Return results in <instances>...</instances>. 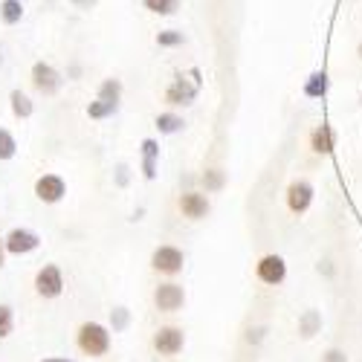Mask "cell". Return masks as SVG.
<instances>
[{"mask_svg": "<svg viewBox=\"0 0 362 362\" xmlns=\"http://www.w3.org/2000/svg\"><path fill=\"white\" fill-rule=\"evenodd\" d=\"M78 348H81L87 356H102V354H107V348H110L107 327L99 325V322H84V325L78 327Z\"/></svg>", "mask_w": 362, "mask_h": 362, "instance_id": "6da1fadb", "label": "cell"}, {"mask_svg": "<svg viewBox=\"0 0 362 362\" xmlns=\"http://www.w3.org/2000/svg\"><path fill=\"white\" fill-rule=\"evenodd\" d=\"M255 276H258V281L267 284V287H279V284H284V279H287V261H284L281 255H276V252H269V255L258 258Z\"/></svg>", "mask_w": 362, "mask_h": 362, "instance_id": "7a4b0ae2", "label": "cell"}, {"mask_svg": "<svg viewBox=\"0 0 362 362\" xmlns=\"http://www.w3.org/2000/svg\"><path fill=\"white\" fill-rule=\"evenodd\" d=\"M313 197H316V189L310 180H293V183L287 186V209L293 215H305L310 212V206H313Z\"/></svg>", "mask_w": 362, "mask_h": 362, "instance_id": "3957f363", "label": "cell"}, {"mask_svg": "<svg viewBox=\"0 0 362 362\" xmlns=\"http://www.w3.org/2000/svg\"><path fill=\"white\" fill-rule=\"evenodd\" d=\"M35 290L38 296L44 298H58L64 290V276H62V269H58L55 264H47L38 269V276H35Z\"/></svg>", "mask_w": 362, "mask_h": 362, "instance_id": "277c9868", "label": "cell"}, {"mask_svg": "<svg viewBox=\"0 0 362 362\" xmlns=\"http://www.w3.org/2000/svg\"><path fill=\"white\" fill-rule=\"evenodd\" d=\"M183 261H186V255L177 247H157L154 255H151V267L160 269L165 276H177L180 269H183Z\"/></svg>", "mask_w": 362, "mask_h": 362, "instance_id": "5b68a950", "label": "cell"}, {"mask_svg": "<svg viewBox=\"0 0 362 362\" xmlns=\"http://www.w3.org/2000/svg\"><path fill=\"white\" fill-rule=\"evenodd\" d=\"M154 305H157L163 313H174V310H180V308L186 305V293H183V287L174 284V281L160 284V287L154 290Z\"/></svg>", "mask_w": 362, "mask_h": 362, "instance_id": "8992f818", "label": "cell"}, {"mask_svg": "<svg viewBox=\"0 0 362 362\" xmlns=\"http://www.w3.org/2000/svg\"><path fill=\"white\" fill-rule=\"evenodd\" d=\"M33 84H35L38 93L52 96V93H58V87H62V76H58L55 67H49L47 62H35L33 64Z\"/></svg>", "mask_w": 362, "mask_h": 362, "instance_id": "52a82bcc", "label": "cell"}, {"mask_svg": "<svg viewBox=\"0 0 362 362\" xmlns=\"http://www.w3.org/2000/svg\"><path fill=\"white\" fill-rule=\"evenodd\" d=\"M310 151L316 157H330V154H334V151H337V131H334V125L322 122V125H316L310 131Z\"/></svg>", "mask_w": 362, "mask_h": 362, "instance_id": "ba28073f", "label": "cell"}, {"mask_svg": "<svg viewBox=\"0 0 362 362\" xmlns=\"http://www.w3.org/2000/svg\"><path fill=\"white\" fill-rule=\"evenodd\" d=\"M183 345H186V334L180 327H160L157 334H154V348L160 351V354H165V356H174V354H180L183 351Z\"/></svg>", "mask_w": 362, "mask_h": 362, "instance_id": "9c48e42d", "label": "cell"}, {"mask_svg": "<svg viewBox=\"0 0 362 362\" xmlns=\"http://www.w3.org/2000/svg\"><path fill=\"white\" fill-rule=\"evenodd\" d=\"M38 244H41V238L33 229H12L6 235V252H12V255H26V252L38 250Z\"/></svg>", "mask_w": 362, "mask_h": 362, "instance_id": "30bf717a", "label": "cell"}, {"mask_svg": "<svg viewBox=\"0 0 362 362\" xmlns=\"http://www.w3.org/2000/svg\"><path fill=\"white\" fill-rule=\"evenodd\" d=\"M180 212L192 221H203L209 212H212V203H209V197L200 192H186L180 197Z\"/></svg>", "mask_w": 362, "mask_h": 362, "instance_id": "8fae6325", "label": "cell"}, {"mask_svg": "<svg viewBox=\"0 0 362 362\" xmlns=\"http://www.w3.org/2000/svg\"><path fill=\"white\" fill-rule=\"evenodd\" d=\"M64 192H67V186H64V180L58 174H44V177H38V183H35V194L44 203H58L64 197Z\"/></svg>", "mask_w": 362, "mask_h": 362, "instance_id": "7c38bea8", "label": "cell"}, {"mask_svg": "<svg viewBox=\"0 0 362 362\" xmlns=\"http://www.w3.org/2000/svg\"><path fill=\"white\" fill-rule=\"evenodd\" d=\"M197 99V84H189L183 76H177L174 78V84L165 90V102L168 105H192Z\"/></svg>", "mask_w": 362, "mask_h": 362, "instance_id": "4fadbf2b", "label": "cell"}, {"mask_svg": "<svg viewBox=\"0 0 362 362\" xmlns=\"http://www.w3.org/2000/svg\"><path fill=\"white\" fill-rule=\"evenodd\" d=\"M322 325H325V319H322V313L316 310V308H308L305 313H301L298 316V337L301 339H313L316 334H319V330H322Z\"/></svg>", "mask_w": 362, "mask_h": 362, "instance_id": "5bb4252c", "label": "cell"}, {"mask_svg": "<svg viewBox=\"0 0 362 362\" xmlns=\"http://www.w3.org/2000/svg\"><path fill=\"white\" fill-rule=\"evenodd\" d=\"M327 90H330V78H327V73H325V70H316V73L308 76L305 87H301V93H305L308 99H325V96H327Z\"/></svg>", "mask_w": 362, "mask_h": 362, "instance_id": "9a60e30c", "label": "cell"}, {"mask_svg": "<svg viewBox=\"0 0 362 362\" xmlns=\"http://www.w3.org/2000/svg\"><path fill=\"white\" fill-rule=\"evenodd\" d=\"M157 157H160L157 139H142V174H145V180H157Z\"/></svg>", "mask_w": 362, "mask_h": 362, "instance_id": "2e32d148", "label": "cell"}, {"mask_svg": "<svg viewBox=\"0 0 362 362\" xmlns=\"http://www.w3.org/2000/svg\"><path fill=\"white\" fill-rule=\"evenodd\" d=\"M9 102H12V113H15L18 119H29V116H33V102H29V96L21 93V90H12Z\"/></svg>", "mask_w": 362, "mask_h": 362, "instance_id": "e0dca14e", "label": "cell"}, {"mask_svg": "<svg viewBox=\"0 0 362 362\" xmlns=\"http://www.w3.org/2000/svg\"><path fill=\"white\" fill-rule=\"evenodd\" d=\"M0 18H4V23H21V18H23V4L21 0H4L0 4Z\"/></svg>", "mask_w": 362, "mask_h": 362, "instance_id": "ac0fdd59", "label": "cell"}, {"mask_svg": "<svg viewBox=\"0 0 362 362\" xmlns=\"http://www.w3.org/2000/svg\"><path fill=\"white\" fill-rule=\"evenodd\" d=\"M157 128H160V134H177L186 128V122H183V116H177V113H160Z\"/></svg>", "mask_w": 362, "mask_h": 362, "instance_id": "d6986e66", "label": "cell"}, {"mask_svg": "<svg viewBox=\"0 0 362 362\" xmlns=\"http://www.w3.org/2000/svg\"><path fill=\"white\" fill-rule=\"evenodd\" d=\"M119 110L116 102H105V99H96V102H90L87 105V116L90 119H105V116H113Z\"/></svg>", "mask_w": 362, "mask_h": 362, "instance_id": "ffe728a7", "label": "cell"}, {"mask_svg": "<svg viewBox=\"0 0 362 362\" xmlns=\"http://www.w3.org/2000/svg\"><path fill=\"white\" fill-rule=\"evenodd\" d=\"M119 96H122V81H119V78H105L102 87H99V99L119 105Z\"/></svg>", "mask_w": 362, "mask_h": 362, "instance_id": "44dd1931", "label": "cell"}, {"mask_svg": "<svg viewBox=\"0 0 362 362\" xmlns=\"http://www.w3.org/2000/svg\"><path fill=\"white\" fill-rule=\"evenodd\" d=\"M203 186H206V192H221V189L226 186V171L209 168V171L203 174Z\"/></svg>", "mask_w": 362, "mask_h": 362, "instance_id": "7402d4cb", "label": "cell"}, {"mask_svg": "<svg viewBox=\"0 0 362 362\" xmlns=\"http://www.w3.org/2000/svg\"><path fill=\"white\" fill-rule=\"evenodd\" d=\"M145 9L154 15H174L180 9V0H145Z\"/></svg>", "mask_w": 362, "mask_h": 362, "instance_id": "603a6c76", "label": "cell"}, {"mask_svg": "<svg viewBox=\"0 0 362 362\" xmlns=\"http://www.w3.org/2000/svg\"><path fill=\"white\" fill-rule=\"evenodd\" d=\"M15 151H18L15 136H12L6 128H0V160H12V157H15Z\"/></svg>", "mask_w": 362, "mask_h": 362, "instance_id": "cb8c5ba5", "label": "cell"}, {"mask_svg": "<svg viewBox=\"0 0 362 362\" xmlns=\"http://www.w3.org/2000/svg\"><path fill=\"white\" fill-rule=\"evenodd\" d=\"M15 327V316H12V308L9 305H0V339H6Z\"/></svg>", "mask_w": 362, "mask_h": 362, "instance_id": "d4e9b609", "label": "cell"}, {"mask_svg": "<svg viewBox=\"0 0 362 362\" xmlns=\"http://www.w3.org/2000/svg\"><path fill=\"white\" fill-rule=\"evenodd\" d=\"M157 44L160 47H180V44H186V35L177 33V29H165V33L157 35Z\"/></svg>", "mask_w": 362, "mask_h": 362, "instance_id": "484cf974", "label": "cell"}, {"mask_svg": "<svg viewBox=\"0 0 362 362\" xmlns=\"http://www.w3.org/2000/svg\"><path fill=\"white\" fill-rule=\"evenodd\" d=\"M319 362H351V356H348L345 348H327V351L319 356Z\"/></svg>", "mask_w": 362, "mask_h": 362, "instance_id": "4316f807", "label": "cell"}, {"mask_svg": "<svg viewBox=\"0 0 362 362\" xmlns=\"http://www.w3.org/2000/svg\"><path fill=\"white\" fill-rule=\"evenodd\" d=\"M316 273L325 276V279H334V276H337V267H334V261H330V258H322V261L316 264Z\"/></svg>", "mask_w": 362, "mask_h": 362, "instance_id": "83f0119b", "label": "cell"}, {"mask_svg": "<svg viewBox=\"0 0 362 362\" xmlns=\"http://www.w3.org/2000/svg\"><path fill=\"white\" fill-rule=\"evenodd\" d=\"M110 322H113V330H122V327L128 325V310H125V308H116V310L110 313Z\"/></svg>", "mask_w": 362, "mask_h": 362, "instance_id": "f1b7e54d", "label": "cell"}, {"mask_svg": "<svg viewBox=\"0 0 362 362\" xmlns=\"http://www.w3.org/2000/svg\"><path fill=\"white\" fill-rule=\"evenodd\" d=\"M261 339H264V327H250V334H247V342L258 345Z\"/></svg>", "mask_w": 362, "mask_h": 362, "instance_id": "f546056e", "label": "cell"}, {"mask_svg": "<svg viewBox=\"0 0 362 362\" xmlns=\"http://www.w3.org/2000/svg\"><path fill=\"white\" fill-rule=\"evenodd\" d=\"M73 6H78V9H93L96 6V0H70Z\"/></svg>", "mask_w": 362, "mask_h": 362, "instance_id": "4dcf8cb0", "label": "cell"}, {"mask_svg": "<svg viewBox=\"0 0 362 362\" xmlns=\"http://www.w3.org/2000/svg\"><path fill=\"white\" fill-rule=\"evenodd\" d=\"M4 252H6V238H0V267H4Z\"/></svg>", "mask_w": 362, "mask_h": 362, "instance_id": "1f68e13d", "label": "cell"}, {"mask_svg": "<svg viewBox=\"0 0 362 362\" xmlns=\"http://www.w3.org/2000/svg\"><path fill=\"white\" fill-rule=\"evenodd\" d=\"M44 362H73V359H58V356H47Z\"/></svg>", "mask_w": 362, "mask_h": 362, "instance_id": "d6a6232c", "label": "cell"}, {"mask_svg": "<svg viewBox=\"0 0 362 362\" xmlns=\"http://www.w3.org/2000/svg\"><path fill=\"white\" fill-rule=\"evenodd\" d=\"M356 55H359V62H362V41H359V47H356Z\"/></svg>", "mask_w": 362, "mask_h": 362, "instance_id": "836d02e7", "label": "cell"}, {"mask_svg": "<svg viewBox=\"0 0 362 362\" xmlns=\"http://www.w3.org/2000/svg\"><path fill=\"white\" fill-rule=\"evenodd\" d=\"M0 64H4V55H0Z\"/></svg>", "mask_w": 362, "mask_h": 362, "instance_id": "e575fe53", "label": "cell"}]
</instances>
